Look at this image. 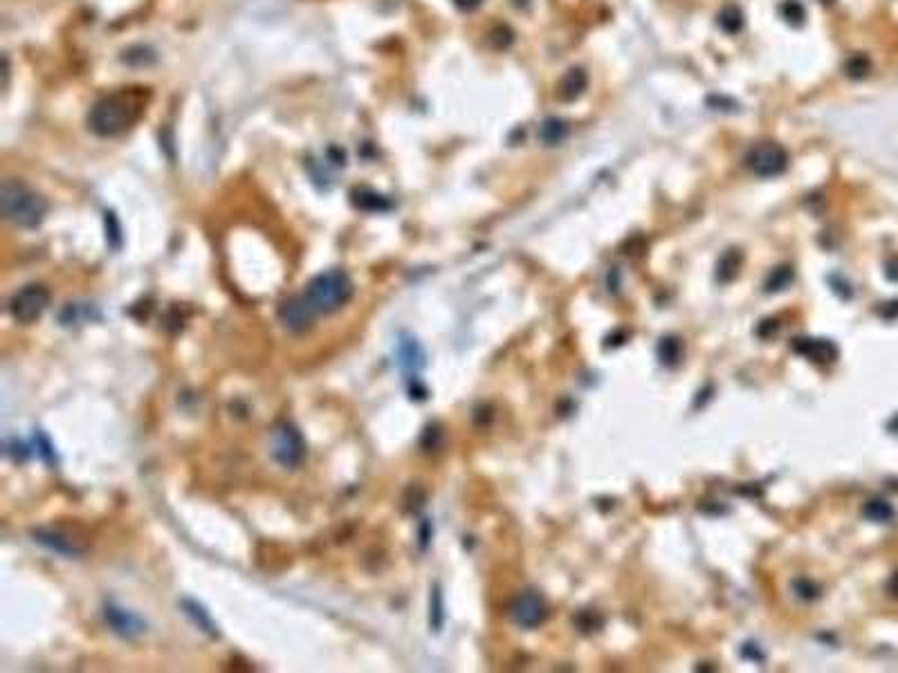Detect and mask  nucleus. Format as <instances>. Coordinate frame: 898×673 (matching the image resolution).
I'll return each mask as SVG.
<instances>
[{
	"mask_svg": "<svg viewBox=\"0 0 898 673\" xmlns=\"http://www.w3.org/2000/svg\"><path fill=\"white\" fill-rule=\"evenodd\" d=\"M781 16L786 18L788 22H802L804 7L798 3V0H786V3L781 5Z\"/></svg>",
	"mask_w": 898,
	"mask_h": 673,
	"instance_id": "nucleus-21",
	"label": "nucleus"
},
{
	"mask_svg": "<svg viewBox=\"0 0 898 673\" xmlns=\"http://www.w3.org/2000/svg\"><path fill=\"white\" fill-rule=\"evenodd\" d=\"M279 319L292 333H301V330L310 328L315 324L317 314L310 310V305L305 303L303 294H299V296H292V299H288L279 307Z\"/></svg>",
	"mask_w": 898,
	"mask_h": 673,
	"instance_id": "nucleus-10",
	"label": "nucleus"
},
{
	"mask_svg": "<svg viewBox=\"0 0 898 673\" xmlns=\"http://www.w3.org/2000/svg\"><path fill=\"white\" fill-rule=\"evenodd\" d=\"M128 108L119 99H106L97 104L90 112V128L99 135H115L126 128L128 124Z\"/></svg>",
	"mask_w": 898,
	"mask_h": 673,
	"instance_id": "nucleus-5",
	"label": "nucleus"
},
{
	"mask_svg": "<svg viewBox=\"0 0 898 673\" xmlns=\"http://www.w3.org/2000/svg\"><path fill=\"white\" fill-rule=\"evenodd\" d=\"M719 27L727 34H737L744 27V14L737 5H727L719 11Z\"/></svg>",
	"mask_w": 898,
	"mask_h": 673,
	"instance_id": "nucleus-16",
	"label": "nucleus"
},
{
	"mask_svg": "<svg viewBox=\"0 0 898 673\" xmlns=\"http://www.w3.org/2000/svg\"><path fill=\"white\" fill-rule=\"evenodd\" d=\"M104 620L110 626V631L117 633L119 637H124V640H135V637H140L146 631V622L140 618V615L121 608L112 601H108L104 606Z\"/></svg>",
	"mask_w": 898,
	"mask_h": 673,
	"instance_id": "nucleus-7",
	"label": "nucleus"
},
{
	"mask_svg": "<svg viewBox=\"0 0 898 673\" xmlns=\"http://www.w3.org/2000/svg\"><path fill=\"white\" fill-rule=\"evenodd\" d=\"M180 608L191 620V624L196 626V629H200L202 633H207L209 637H218L220 635L218 633V626H216V622L211 620L209 611L204 608L200 601L185 597V599H180Z\"/></svg>",
	"mask_w": 898,
	"mask_h": 673,
	"instance_id": "nucleus-13",
	"label": "nucleus"
},
{
	"mask_svg": "<svg viewBox=\"0 0 898 673\" xmlns=\"http://www.w3.org/2000/svg\"><path fill=\"white\" fill-rule=\"evenodd\" d=\"M748 164L759 178L781 175L788 166V153L775 142H764L755 146L748 155Z\"/></svg>",
	"mask_w": 898,
	"mask_h": 673,
	"instance_id": "nucleus-6",
	"label": "nucleus"
},
{
	"mask_svg": "<svg viewBox=\"0 0 898 673\" xmlns=\"http://www.w3.org/2000/svg\"><path fill=\"white\" fill-rule=\"evenodd\" d=\"M50 305V292L43 285H25L9 301V312L18 324H34Z\"/></svg>",
	"mask_w": 898,
	"mask_h": 673,
	"instance_id": "nucleus-4",
	"label": "nucleus"
},
{
	"mask_svg": "<svg viewBox=\"0 0 898 673\" xmlns=\"http://www.w3.org/2000/svg\"><path fill=\"white\" fill-rule=\"evenodd\" d=\"M586 88H588V74L584 67H571V70L562 76L557 97L566 101V104H571V101L579 99L586 93Z\"/></svg>",
	"mask_w": 898,
	"mask_h": 673,
	"instance_id": "nucleus-12",
	"label": "nucleus"
},
{
	"mask_svg": "<svg viewBox=\"0 0 898 673\" xmlns=\"http://www.w3.org/2000/svg\"><path fill=\"white\" fill-rule=\"evenodd\" d=\"M865 514L873 521H887L892 517V507L883 500H871V503L865 507Z\"/></svg>",
	"mask_w": 898,
	"mask_h": 673,
	"instance_id": "nucleus-20",
	"label": "nucleus"
},
{
	"mask_svg": "<svg viewBox=\"0 0 898 673\" xmlns=\"http://www.w3.org/2000/svg\"><path fill=\"white\" fill-rule=\"evenodd\" d=\"M869 61H867V56H862V54H856V56H851V59L847 61V65H845V70H847V74L851 76V79H862V76H867L869 74Z\"/></svg>",
	"mask_w": 898,
	"mask_h": 673,
	"instance_id": "nucleus-19",
	"label": "nucleus"
},
{
	"mask_svg": "<svg viewBox=\"0 0 898 673\" xmlns=\"http://www.w3.org/2000/svg\"><path fill=\"white\" fill-rule=\"evenodd\" d=\"M568 133H571V128H568V124L564 121V119H560V117H548V119H543L541 121V126H539V142L541 144H546V146H557V144H562L566 137H568Z\"/></svg>",
	"mask_w": 898,
	"mask_h": 673,
	"instance_id": "nucleus-14",
	"label": "nucleus"
},
{
	"mask_svg": "<svg viewBox=\"0 0 898 673\" xmlns=\"http://www.w3.org/2000/svg\"><path fill=\"white\" fill-rule=\"evenodd\" d=\"M442 620H445V613H442V592L440 586H434L431 590V604H429V624L434 631H440Z\"/></svg>",
	"mask_w": 898,
	"mask_h": 673,
	"instance_id": "nucleus-17",
	"label": "nucleus"
},
{
	"mask_svg": "<svg viewBox=\"0 0 898 673\" xmlns=\"http://www.w3.org/2000/svg\"><path fill=\"white\" fill-rule=\"evenodd\" d=\"M510 618L521 629H535L546 618V604L537 592H524L510 606Z\"/></svg>",
	"mask_w": 898,
	"mask_h": 673,
	"instance_id": "nucleus-8",
	"label": "nucleus"
},
{
	"mask_svg": "<svg viewBox=\"0 0 898 673\" xmlns=\"http://www.w3.org/2000/svg\"><path fill=\"white\" fill-rule=\"evenodd\" d=\"M353 290H355L353 281H350L348 274L344 269L335 267L312 276L303 290V299L317 316H322L346 305L350 301V296H353Z\"/></svg>",
	"mask_w": 898,
	"mask_h": 673,
	"instance_id": "nucleus-1",
	"label": "nucleus"
},
{
	"mask_svg": "<svg viewBox=\"0 0 898 673\" xmlns=\"http://www.w3.org/2000/svg\"><path fill=\"white\" fill-rule=\"evenodd\" d=\"M454 3H456V7L468 9V11H470V9H476V7H479V5L483 3V0H454Z\"/></svg>",
	"mask_w": 898,
	"mask_h": 673,
	"instance_id": "nucleus-22",
	"label": "nucleus"
},
{
	"mask_svg": "<svg viewBox=\"0 0 898 673\" xmlns=\"http://www.w3.org/2000/svg\"><path fill=\"white\" fill-rule=\"evenodd\" d=\"M34 442H37V451H39V455L41 458L48 462V465H56V451H54V444L50 442V438L45 436V433L39 429L37 431V436H34Z\"/></svg>",
	"mask_w": 898,
	"mask_h": 673,
	"instance_id": "nucleus-18",
	"label": "nucleus"
},
{
	"mask_svg": "<svg viewBox=\"0 0 898 673\" xmlns=\"http://www.w3.org/2000/svg\"><path fill=\"white\" fill-rule=\"evenodd\" d=\"M802 341H804V344L798 346V350L804 352V355L815 357L817 361H828V359L836 357L833 346L826 344V341H820V339H802Z\"/></svg>",
	"mask_w": 898,
	"mask_h": 673,
	"instance_id": "nucleus-15",
	"label": "nucleus"
},
{
	"mask_svg": "<svg viewBox=\"0 0 898 673\" xmlns=\"http://www.w3.org/2000/svg\"><path fill=\"white\" fill-rule=\"evenodd\" d=\"M395 357H397V366H400L404 373L414 375V378L425 368V364H427L425 348L420 346V341L416 337L407 335V333H402L400 337H397Z\"/></svg>",
	"mask_w": 898,
	"mask_h": 673,
	"instance_id": "nucleus-9",
	"label": "nucleus"
},
{
	"mask_svg": "<svg viewBox=\"0 0 898 673\" xmlns=\"http://www.w3.org/2000/svg\"><path fill=\"white\" fill-rule=\"evenodd\" d=\"M270 453L281 467H299L305 455V442L299 429L290 422H279L270 436Z\"/></svg>",
	"mask_w": 898,
	"mask_h": 673,
	"instance_id": "nucleus-3",
	"label": "nucleus"
},
{
	"mask_svg": "<svg viewBox=\"0 0 898 673\" xmlns=\"http://www.w3.org/2000/svg\"><path fill=\"white\" fill-rule=\"evenodd\" d=\"M32 537H34V541H37L39 545L48 547L50 552L61 554V557H65V559H72V557H79V554H81V547H77L70 539L63 537L61 532L39 528V530H34V532H32Z\"/></svg>",
	"mask_w": 898,
	"mask_h": 673,
	"instance_id": "nucleus-11",
	"label": "nucleus"
},
{
	"mask_svg": "<svg viewBox=\"0 0 898 673\" xmlns=\"http://www.w3.org/2000/svg\"><path fill=\"white\" fill-rule=\"evenodd\" d=\"M0 209L9 222L22 227V229H34L48 213V202L22 182L7 180L0 191Z\"/></svg>",
	"mask_w": 898,
	"mask_h": 673,
	"instance_id": "nucleus-2",
	"label": "nucleus"
}]
</instances>
